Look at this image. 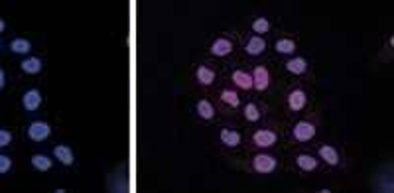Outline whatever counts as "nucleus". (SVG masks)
<instances>
[{"instance_id": "18", "label": "nucleus", "mask_w": 394, "mask_h": 193, "mask_svg": "<svg viewBox=\"0 0 394 193\" xmlns=\"http://www.w3.org/2000/svg\"><path fill=\"white\" fill-rule=\"evenodd\" d=\"M282 68L284 71L292 75V77H306L309 75V71H312V63H309V59L306 56H292V58H286L284 59V63H282Z\"/></svg>"}, {"instance_id": "8", "label": "nucleus", "mask_w": 394, "mask_h": 193, "mask_svg": "<svg viewBox=\"0 0 394 193\" xmlns=\"http://www.w3.org/2000/svg\"><path fill=\"white\" fill-rule=\"evenodd\" d=\"M239 48V39L235 38L229 32H221L211 39L207 54L213 59H231L235 56V51Z\"/></svg>"}, {"instance_id": "16", "label": "nucleus", "mask_w": 394, "mask_h": 193, "mask_svg": "<svg viewBox=\"0 0 394 193\" xmlns=\"http://www.w3.org/2000/svg\"><path fill=\"white\" fill-rule=\"evenodd\" d=\"M229 85L235 87L242 95H250L252 93V75H250V68H235L229 71Z\"/></svg>"}, {"instance_id": "3", "label": "nucleus", "mask_w": 394, "mask_h": 193, "mask_svg": "<svg viewBox=\"0 0 394 193\" xmlns=\"http://www.w3.org/2000/svg\"><path fill=\"white\" fill-rule=\"evenodd\" d=\"M247 170L254 175H274L280 170V158L274 150H252L247 158Z\"/></svg>"}, {"instance_id": "7", "label": "nucleus", "mask_w": 394, "mask_h": 193, "mask_svg": "<svg viewBox=\"0 0 394 193\" xmlns=\"http://www.w3.org/2000/svg\"><path fill=\"white\" fill-rule=\"evenodd\" d=\"M219 79H221V69L217 68L213 61L205 59V61L195 63V68H193V81H195V85L199 89L207 91V89L217 87Z\"/></svg>"}, {"instance_id": "15", "label": "nucleus", "mask_w": 394, "mask_h": 193, "mask_svg": "<svg viewBox=\"0 0 394 193\" xmlns=\"http://www.w3.org/2000/svg\"><path fill=\"white\" fill-rule=\"evenodd\" d=\"M292 164L298 170L300 174H316L321 170V160L317 158L314 152H306V150H300L292 154Z\"/></svg>"}, {"instance_id": "17", "label": "nucleus", "mask_w": 394, "mask_h": 193, "mask_svg": "<svg viewBox=\"0 0 394 193\" xmlns=\"http://www.w3.org/2000/svg\"><path fill=\"white\" fill-rule=\"evenodd\" d=\"M44 105V93L39 87H28L20 95V106L26 115H36Z\"/></svg>"}, {"instance_id": "29", "label": "nucleus", "mask_w": 394, "mask_h": 193, "mask_svg": "<svg viewBox=\"0 0 394 193\" xmlns=\"http://www.w3.org/2000/svg\"><path fill=\"white\" fill-rule=\"evenodd\" d=\"M4 48H6V46H4V42H2V38H0V54L4 51Z\"/></svg>"}, {"instance_id": "14", "label": "nucleus", "mask_w": 394, "mask_h": 193, "mask_svg": "<svg viewBox=\"0 0 394 193\" xmlns=\"http://www.w3.org/2000/svg\"><path fill=\"white\" fill-rule=\"evenodd\" d=\"M193 115L199 123H205V125H211L219 118V108L215 105V101L209 99V96H199L193 105Z\"/></svg>"}, {"instance_id": "4", "label": "nucleus", "mask_w": 394, "mask_h": 193, "mask_svg": "<svg viewBox=\"0 0 394 193\" xmlns=\"http://www.w3.org/2000/svg\"><path fill=\"white\" fill-rule=\"evenodd\" d=\"M309 101H312V93L308 91L306 85L296 83L286 91L284 96V106H286V113L290 116H302L308 111Z\"/></svg>"}, {"instance_id": "28", "label": "nucleus", "mask_w": 394, "mask_h": 193, "mask_svg": "<svg viewBox=\"0 0 394 193\" xmlns=\"http://www.w3.org/2000/svg\"><path fill=\"white\" fill-rule=\"evenodd\" d=\"M6 30H8V22H6V18L0 16V38H2V34H4Z\"/></svg>"}, {"instance_id": "19", "label": "nucleus", "mask_w": 394, "mask_h": 193, "mask_svg": "<svg viewBox=\"0 0 394 193\" xmlns=\"http://www.w3.org/2000/svg\"><path fill=\"white\" fill-rule=\"evenodd\" d=\"M298 39L292 38V36H278V38L272 42V51L278 56V58H292L298 54Z\"/></svg>"}, {"instance_id": "27", "label": "nucleus", "mask_w": 394, "mask_h": 193, "mask_svg": "<svg viewBox=\"0 0 394 193\" xmlns=\"http://www.w3.org/2000/svg\"><path fill=\"white\" fill-rule=\"evenodd\" d=\"M6 85H8V75H6V69L0 66V93H4Z\"/></svg>"}, {"instance_id": "9", "label": "nucleus", "mask_w": 394, "mask_h": 193, "mask_svg": "<svg viewBox=\"0 0 394 193\" xmlns=\"http://www.w3.org/2000/svg\"><path fill=\"white\" fill-rule=\"evenodd\" d=\"M250 75H252V93L257 95H266L274 87V73L266 61H259L250 66Z\"/></svg>"}, {"instance_id": "10", "label": "nucleus", "mask_w": 394, "mask_h": 193, "mask_svg": "<svg viewBox=\"0 0 394 193\" xmlns=\"http://www.w3.org/2000/svg\"><path fill=\"white\" fill-rule=\"evenodd\" d=\"M24 136L32 144H46L54 136V126L46 118H32L28 125L24 126Z\"/></svg>"}, {"instance_id": "6", "label": "nucleus", "mask_w": 394, "mask_h": 193, "mask_svg": "<svg viewBox=\"0 0 394 193\" xmlns=\"http://www.w3.org/2000/svg\"><path fill=\"white\" fill-rule=\"evenodd\" d=\"M245 103V95L239 93L237 89L231 87L229 83H223L215 91V105L219 108V113H239L240 106Z\"/></svg>"}, {"instance_id": "20", "label": "nucleus", "mask_w": 394, "mask_h": 193, "mask_svg": "<svg viewBox=\"0 0 394 193\" xmlns=\"http://www.w3.org/2000/svg\"><path fill=\"white\" fill-rule=\"evenodd\" d=\"M6 49H8L10 56L22 59L26 58V56H32V51H34V42L30 38H26V36H14V38L6 44Z\"/></svg>"}, {"instance_id": "5", "label": "nucleus", "mask_w": 394, "mask_h": 193, "mask_svg": "<svg viewBox=\"0 0 394 193\" xmlns=\"http://www.w3.org/2000/svg\"><path fill=\"white\" fill-rule=\"evenodd\" d=\"M215 140L221 150L235 154L240 152L242 146H245V135L240 132L239 126L235 125H219L217 126V132H215Z\"/></svg>"}, {"instance_id": "11", "label": "nucleus", "mask_w": 394, "mask_h": 193, "mask_svg": "<svg viewBox=\"0 0 394 193\" xmlns=\"http://www.w3.org/2000/svg\"><path fill=\"white\" fill-rule=\"evenodd\" d=\"M240 115H242V120L247 123L249 126H259L262 123H266V106L262 105L260 101L257 99H247L242 106H240L239 111Z\"/></svg>"}, {"instance_id": "2", "label": "nucleus", "mask_w": 394, "mask_h": 193, "mask_svg": "<svg viewBox=\"0 0 394 193\" xmlns=\"http://www.w3.org/2000/svg\"><path fill=\"white\" fill-rule=\"evenodd\" d=\"M282 142V132L272 123L252 126L249 135V146L252 150H276Z\"/></svg>"}, {"instance_id": "24", "label": "nucleus", "mask_w": 394, "mask_h": 193, "mask_svg": "<svg viewBox=\"0 0 394 193\" xmlns=\"http://www.w3.org/2000/svg\"><path fill=\"white\" fill-rule=\"evenodd\" d=\"M249 30L250 34H254V36H262V38H266L270 36V32H272V20L269 16H264V14H260V16H252L249 22Z\"/></svg>"}, {"instance_id": "1", "label": "nucleus", "mask_w": 394, "mask_h": 193, "mask_svg": "<svg viewBox=\"0 0 394 193\" xmlns=\"http://www.w3.org/2000/svg\"><path fill=\"white\" fill-rule=\"evenodd\" d=\"M319 135V118L316 115L298 116L288 128V140L296 146H308Z\"/></svg>"}, {"instance_id": "22", "label": "nucleus", "mask_w": 394, "mask_h": 193, "mask_svg": "<svg viewBox=\"0 0 394 193\" xmlns=\"http://www.w3.org/2000/svg\"><path fill=\"white\" fill-rule=\"evenodd\" d=\"M51 156H54V160L61 164L63 168H73V166L78 164V158H75V152H73V148L66 142H59V144H54L51 148Z\"/></svg>"}, {"instance_id": "13", "label": "nucleus", "mask_w": 394, "mask_h": 193, "mask_svg": "<svg viewBox=\"0 0 394 193\" xmlns=\"http://www.w3.org/2000/svg\"><path fill=\"white\" fill-rule=\"evenodd\" d=\"M269 39L262 38V36H254V34H249V36H245L242 39V44H240V49H242V54L250 59H260L264 58L266 54H269Z\"/></svg>"}, {"instance_id": "25", "label": "nucleus", "mask_w": 394, "mask_h": 193, "mask_svg": "<svg viewBox=\"0 0 394 193\" xmlns=\"http://www.w3.org/2000/svg\"><path fill=\"white\" fill-rule=\"evenodd\" d=\"M12 170H14V158L6 150H0V178L8 175Z\"/></svg>"}, {"instance_id": "21", "label": "nucleus", "mask_w": 394, "mask_h": 193, "mask_svg": "<svg viewBox=\"0 0 394 193\" xmlns=\"http://www.w3.org/2000/svg\"><path fill=\"white\" fill-rule=\"evenodd\" d=\"M18 69L24 75H28V77H38V75L44 73V69H46V61H44V58L32 54V56H26V58L20 59Z\"/></svg>"}, {"instance_id": "26", "label": "nucleus", "mask_w": 394, "mask_h": 193, "mask_svg": "<svg viewBox=\"0 0 394 193\" xmlns=\"http://www.w3.org/2000/svg\"><path fill=\"white\" fill-rule=\"evenodd\" d=\"M14 130H10L6 126H0V150H8L10 146L14 144Z\"/></svg>"}, {"instance_id": "12", "label": "nucleus", "mask_w": 394, "mask_h": 193, "mask_svg": "<svg viewBox=\"0 0 394 193\" xmlns=\"http://www.w3.org/2000/svg\"><path fill=\"white\" fill-rule=\"evenodd\" d=\"M316 156L321 160V164L329 168H341L343 166V152L335 142H319L316 148Z\"/></svg>"}, {"instance_id": "23", "label": "nucleus", "mask_w": 394, "mask_h": 193, "mask_svg": "<svg viewBox=\"0 0 394 193\" xmlns=\"http://www.w3.org/2000/svg\"><path fill=\"white\" fill-rule=\"evenodd\" d=\"M28 164L34 172H38V174H48V172L54 170L56 160H54V156L48 154V152H34V154L28 158Z\"/></svg>"}]
</instances>
